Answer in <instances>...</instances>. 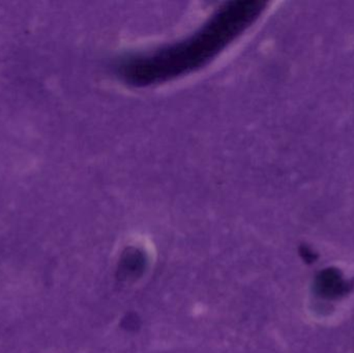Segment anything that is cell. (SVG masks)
Wrapping results in <instances>:
<instances>
[{"label": "cell", "instance_id": "1", "mask_svg": "<svg viewBox=\"0 0 354 353\" xmlns=\"http://www.w3.org/2000/svg\"><path fill=\"white\" fill-rule=\"evenodd\" d=\"M193 37L151 55L133 58L124 76L136 84L166 80L195 70L233 41L263 10L260 2H231Z\"/></svg>", "mask_w": 354, "mask_h": 353}, {"label": "cell", "instance_id": "2", "mask_svg": "<svg viewBox=\"0 0 354 353\" xmlns=\"http://www.w3.org/2000/svg\"><path fill=\"white\" fill-rule=\"evenodd\" d=\"M316 290L326 298H338L349 292L348 282L343 278L340 271L328 269L322 271L316 279Z\"/></svg>", "mask_w": 354, "mask_h": 353}, {"label": "cell", "instance_id": "3", "mask_svg": "<svg viewBox=\"0 0 354 353\" xmlns=\"http://www.w3.org/2000/svg\"><path fill=\"white\" fill-rule=\"evenodd\" d=\"M145 257L136 249H129L124 253L120 261L118 273L122 279L129 280L138 278L145 271Z\"/></svg>", "mask_w": 354, "mask_h": 353}, {"label": "cell", "instance_id": "4", "mask_svg": "<svg viewBox=\"0 0 354 353\" xmlns=\"http://www.w3.org/2000/svg\"><path fill=\"white\" fill-rule=\"evenodd\" d=\"M301 254L304 255V257H305L306 260L307 261H311V260H315V258H314V254L312 252H310L308 249H304L303 252H301Z\"/></svg>", "mask_w": 354, "mask_h": 353}]
</instances>
